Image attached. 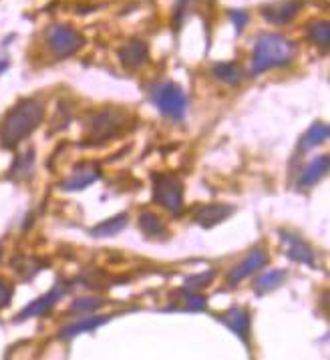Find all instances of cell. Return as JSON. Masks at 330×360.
<instances>
[{
	"instance_id": "8",
	"label": "cell",
	"mask_w": 330,
	"mask_h": 360,
	"mask_svg": "<svg viewBox=\"0 0 330 360\" xmlns=\"http://www.w3.org/2000/svg\"><path fill=\"white\" fill-rule=\"evenodd\" d=\"M101 177V169L97 163H79L71 175L61 184V188L65 191H81V189L93 186Z\"/></svg>"
},
{
	"instance_id": "11",
	"label": "cell",
	"mask_w": 330,
	"mask_h": 360,
	"mask_svg": "<svg viewBox=\"0 0 330 360\" xmlns=\"http://www.w3.org/2000/svg\"><path fill=\"white\" fill-rule=\"evenodd\" d=\"M63 294H65V286H63V284H57L49 294H44L41 298H37L34 302H30L29 306L16 316V322H23V320H27V318L43 316V314H46V312L63 298Z\"/></svg>"
},
{
	"instance_id": "10",
	"label": "cell",
	"mask_w": 330,
	"mask_h": 360,
	"mask_svg": "<svg viewBox=\"0 0 330 360\" xmlns=\"http://www.w3.org/2000/svg\"><path fill=\"white\" fill-rule=\"evenodd\" d=\"M280 238L282 242L288 245L286 256L292 262H298V264H306V266H316L315 262V250L306 244L302 238L290 233V231H280Z\"/></svg>"
},
{
	"instance_id": "19",
	"label": "cell",
	"mask_w": 330,
	"mask_h": 360,
	"mask_svg": "<svg viewBox=\"0 0 330 360\" xmlns=\"http://www.w3.org/2000/svg\"><path fill=\"white\" fill-rule=\"evenodd\" d=\"M139 230L144 231V236L149 238V240H161V238L167 236V230L161 224V219L156 214H151V212L141 214V217H139Z\"/></svg>"
},
{
	"instance_id": "20",
	"label": "cell",
	"mask_w": 330,
	"mask_h": 360,
	"mask_svg": "<svg viewBox=\"0 0 330 360\" xmlns=\"http://www.w3.org/2000/svg\"><path fill=\"white\" fill-rule=\"evenodd\" d=\"M329 135L330 129L326 123H315L300 139V151H310L316 145H322L329 139Z\"/></svg>"
},
{
	"instance_id": "9",
	"label": "cell",
	"mask_w": 330,
	"mask_h": 360,
	"mask_svg": "<svg viewBox=\"0 0 330 360\" xmlns=\"http://www.w3.org/2000/svg\"><path fill=\"white\" fill-rule=\"evenodd\" d=\"M302 0H278L272 4L262 6V16L272 25H288L300 13Z\"/></svg>"
},
{
	"instance_id": "12",
	"label": "cell",
	"mask_w": 330,
	"mask_h": 360,
	"mask_svg": "<svg viewBox=\"0 0 330 360\" xmlns=\"http://www.w3.org/2000/svg\"><path fill=\"white\" fill-rule=\"evenodd\" d=\"M234 214L231 205H222V203H214V205H203L196 214H193V221L201 226V228H214L217 224L226 221L228 217Z\"/></svg>"
},
{
	"instance_id": "28",
	"label": "cell",
	"mask_w": 330,
	"mask_h": 360,
	"mask_svg": "<svg viewBox=\"0 0 330 360\" xmlns=\"http://www.w3.org/2000/svg\"><path fill=\"white\" fill-rule=\"evenodd\" d=\"M0 254H2V248H0Z\"/></svg>"
},
{
	"instance_id": "1",
	"label": "cell",
	"mask_w": 330,
	"mask_h": 360,
	"mask_svg": "<svg viewBox=\"0 0 330 360\" xmlns=\"http://www.w3.org/2000/svg\"><path fill=\"white\" fill-rule=\"evenodd\" d=\"M44 117V103L37 97L20 99L4 115L0 123V143L6 149H13L30 137L41 125Z\"/></svg>"
},
{
	"instance_id": "26",
	"label": "cell",
	"mask_w": 330,
	"mask_h": 360,
	"mask_svg": "<svg viewBox=\"0 0 330 360\" xmlns=\"http://www.w3.org/2000/svg\"><path fill=\"white\" fill-rule=\"evenodd\" d=\"M11 300H13V286L6 280L0 278V308L8 306Z\"/></svg>"
},
{
	"instance_id": "23",
	"label": "cell",
	"mask_w": 330,
	"mask_h": 360,
	"mask_svg": "<svg viewBox=\"0 0 330 360\" xmlns=\"http://www.w3.org/2000/svg\"><path fill=\"white\" fill-rule=\"evenodd\" d=\"M103 306L101 298H79L71 306V312H95Z\"/></svg>"
},
{
	"instance_id": "2",
	"label": "cell",
	"mask_w": 330,
	"mask_h": 360,
	"mask_svg": "<svg viewBox=\"0 0 330 360\" xmlns=\"http://www.w3.org/2000/svg\"><path fill=\"white\" fill-rule=\"evenodd\" d=\"M294 58V44L280 34H264L254 44V55H252V72L272 71L290 65Z\"/></svg>"
},
{
	"instance_id": "4",
	"label": "cell",
	"mask_w": 330,
	"mask_h": 360,
	"mask_svg": "<svg viewBox=\"0 0 330 360\" xmlns=\"http://www.w3.org/2000/svg\"><path fill=\"white\" fill-rule=\"evenodd\" d=\"M44 41L55 57H71L85 46V37L69 25H51L46 29Z\"/></svg>"
},
{
	"instance_id": "18",
	"label": "cell",
	"mask_w": 330,
	"mask_h": 360,
	"mask_svg": "<svg viewBox=\"0 0 330 360\" xmlns=\"http://www.w3.org/2000/svg\"><path fill=\"white\" fill-rule=\"evenodd\" d=\"M125 226H127V214H117V216L97 224L91 230V236H95V238H111V236H117L121 230H125Z\"/></svg>"
},
{
	"instance_id": "25",
	"label": "cell",
	"mask_w": 330,
	"mask_h": 360,
	"mask_svg": "<svg viewBox=\"0 0 330 360\" xmlns=\"http://www.w3.org/2000/svg\"><path fill=\"white\" fill-rule=\"evenodd\" d=\"M184 294H186V302L187 308H191V310H203L205 306H208V298L205 296H201V294H196L193 290H184Z\"/></svg>"
},
{
	"instance_id": "14",
	"label": "cell",
	"mask_w": 330,
	"mask_h": 360,
	"mask_svg": "<svg viewBox=\"0 0 330 360\" xmlns=\"http://www.w3.org/2000/svg\"><path fill=\"white\" fill-rule=\"evenodd\" d=\"M147 58H149L147 44L141 43V41H137V39H135V41H129V43L119 51V60H121V65L127 67V69H137V67H141V65L147 63Z\"/></svg>"
},
{
	"instance_id": "24",
	"label": "cell",
	"mask_w": 330,
	"mask_h": 360,
	"mask_svg": "<svg viewBox=\"0 0 330 360\" xmlns=\"http://www.w3.org/2000/svg\"><path fill=\"white\" fill-rule=\"evenodd\" d=\"M214 280V272L210 270V272H205V274H198V276H189L186 280V288L187 290H200L203 286H208L210 282Z\"/></svg>"
},
{
	"instance_id": "27",
	"label": "cell",
	"mask_w": 330,
	"mask_h": 360,
	"mask_svg": "<svg viewBox=\"0 0 330 360\" xmlns=\"http://www.w3.org/2000/svg\"><path fill=\"white\" fill-rule=\"evenodd\" d=\"M230 18H231V22L236 25V30H238V32H242L246 27V22L250 20V16H248L246 11H231Z\"/></svg>"
},
{
	"instance_id": "13",
	"label": "cell",
	"mask_w": 330,
	"mask_h": 360,
	"mask_svg": "<svg viewBox=\"0 0 330 360\" xmlns=\"http://www.w3.org/2000/svg\"><path fill=\"white\" fill-rule=\"evenodd\" d=\"M220 320L230 328L242 342L248 345V338H250V314L244 308H230L228 312H224Z\"/></svg>"
},
{
	"instance_id": "5",
	"label": "cell",
	"mask_w": 330,
	"mask_h": 360,
	"mask_svg": "<svg viewBox=\"0 0 330 360\" xmlns=\"http://www.w3.org/2000/svg\"><path fill=\"white\" fill-rule=\"evenodd\" d=\"M153 103L158 105L161 115L170 117L173 121L184 119L187 109L186 91L175 83H163L153 91Z\"/></svg>"
},
{
	"instance_id": "22",
	"label": "cell",
	"mask_w": 330,
	"mask_h": 360,
	"mask_svg": "<svg viewBox=\"0 0 330 360\" xmlns=\"http://www.w3.org/2000/svg\"><path fill=\"white\" fill-rule=\"evenodd\" d=\"M308 39L320 46V49H329L330 46V25L329 20H316L308 27Z\"/></svg>"
},
{
	"instance_id": "7",
	"label": "cell",
	"mask_w": 330,
	"mask_h": 360,
	"mask_svg": "<svg viewBox=\"0 0 330 360\" xmlns=\"http://www.w3.org/2000/svg\"><path fill=\"white\" fill-rule=\"evenodd\" d=\"M266 264H268V250L266 248H254L252 252H248V256L236 268H231L228 272V284L236 286V284L244 282L246 278L256 274Z\"/></svg>"
},
{
	"instance_id": "17",
	"label": "cell",
	"mask_w": 330,
	"mask_h": 360,
	"mask_svg": "<svg viewBox=\"0 0 330 360\" xmlns=\"http://www.w3.org/2000/svg\"><path fill=\"white\" fill-rule=\"evenodd\" d=\"M212 75H214L215 81L226 83V85H240V81L244 77L242 67L236 63H217L212 69Z\"/></svg>"
},
{
	"instance_id": "6",
	"label": "cell",
	"mask_w": 330,
	"mask_h": 360,
	"mask_svg": "<svg viewBox=\"0 0 330 360\" xmlns=\"http://www.w3.org/2000/svg\"><path fill=\"white\" fill-rule=\"evenodd\" d=\"M125 125V113L121 111H103L99 115L93 117L91 127H89V141L93 145H101L109 139L117 137Z\"/></svg>"
},
{
	"instance_id": "21",
	"label": "cell",
	"mask_w": 330,
	"mask_h": 360,
	"mask_svg": "<svg viewBox=\"0 0 330 360\" xmlns=\"http://www.w3.org/2000/svg\"><path fill=\"white\" fill-rule=\"evenodd\" d=\"M286 280V272L284 270H272V272H266V274H262L256 280V292L258 294H268V292H272V290L280 288V284Z\"/></svg>"
},
{
	"instance_id": "16",
	"label": "cell",
	"mask_w": 330,
	"mask_h": 360,
	"mask_svg": "<svg viewBox=\"0 0 330 360\" xmlns=\"http://www.w3.org/2000/svg\"><path fill=\"white\" fill-rule=\"evenodd\" d=\"M111 318L107 316H89V318H81V320H75L72 324L69 326H65L63 330H61V336L63 338H75V336H79V334H83V332H93L97 330L99 326H103L105 322H109Z\"/></svg>"
},
{
	"instance_id": "3",
	"label": "cell",
	"mask_w": 330,
	"mask_h": 360,
	"mask_svg": "<svg viewBox=\"0 0 330 360\" xmlns=\"http://www.w3.org/2000/svg\"><path fill=\"white\" fill-rule=\"evenodd\" d=\"M153 202H158L163 210L179 216L184 212V186L175 175L156 173L153 175Z\"/></svg>"
},
{
	"instance_id": "15",
	"label": "cell",
	"mask_w": 330,
	"mask_h": 360,
	"mask_svg": "<svg viewBox=\"0 0 330 360\" xmlns=\"http://www.w3.org/2000/svg\"><path fill=\"white\" fill-rule=\"evenodd\" d=\"M329 155H320V158H316L312 163H308V167L302 172L300 179H298V188L306 189L316 186V184L329 173Z\"/></svg>"
}]
</instances>
